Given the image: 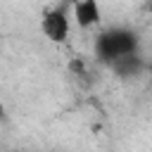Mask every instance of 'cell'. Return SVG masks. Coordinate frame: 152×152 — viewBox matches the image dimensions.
<instances>
[{
    "instance_id": "6da1fadb",
    "label": "cell",
    "mask_w": 152,
    "mask_h": 152,
    "mask_svg": "<svg viewBox=\"0 0 152 152\" xmlns=\"http://www.w3.org/2000/svg\"><path fill=\"white\" fill-rule=\"evenodd\" d=\"M93 52L100 64L109 66L114 59H119L124 55L140 52V36L128 26H109L95 36Z\"/></svg>"
},
{
    "instance_id": "7a4b0ae2",
    "label": "cell",
    "mask_w": 152,
    "mask_h": 152,
    "mask_svg": "<svg viewBox=\"0 0 152 152\" xmlns=\"http://www.w3.org/2000/svg\"><path fill=\"white\" fill-rule=\"evenodd\" d=\"M40 31L50 43H57V45L66 43L71 36V17H69L66 5H57V7L45 10L40 17Z\"/></svg>"
},
{
    "instance_id": "3957f363",
    "label": "cell",
    "mask_w": 152,
    "mask_h": 152,
    "mask_svg": "<svg viewBox=\"0 0 152 152\" xmlns=\"http://www.w3.org/2000/svg\"><path fill=\"white\" fill-rule=\"evenodd\" d=\"M71 14L76 19V26L81 31H90L97 28L102 21V10L97 0H71Z\"/></svg>"
},
{
    "instance_id": "277c9868",
    "label": "cell",
    "mask_w": 152,
    "mask_h": 152,
    "mask_svg": "<svg viewBox=\"0 0 152 152\" xmlns=\"http://www.w3.org/2000/svg\"><path fill=\"white\" fill-rule=\"evenodd\" d=\"M107 69L116 78H135V76L147 74V59H145L142 52H131V55H124V57L114 59Z\"/></svg>"
},
{
    "instance_id": "5b68a950",
    "label": "cell",
    "mask_w": 152,
    "mask_h": 152,
    "mask_svg": "<svg viewBox=\"0 0 152 152\" xmlns=\"http://www.w3.org/2000/svg\"><path fill=\"white\" fill-rule=\"evenodd\" d=\"M147 76H150V78H152V57H150V59H147Z\"/></svg>"
}]
</instances>
